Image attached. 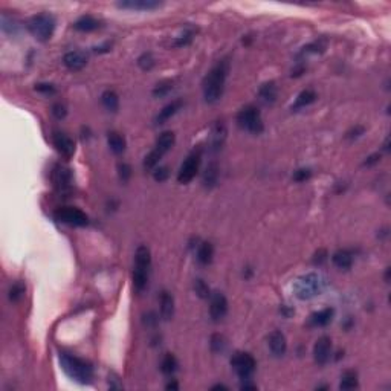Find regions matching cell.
Listing matches in <instances>:
<instances>
[{
  "label": "cell",
  "instance_id": "obj_1",
  "mask_svg": "<svg viewBox=\"0 0 391 391\" xmlns=\"http://www.w3.org/2000/svg\"><path fill=\"white\" fill-rule=\"evenodd\" d=\"M228 61L216 64L204 80V96L207 103H216L222 98L228 75Z\"/></svg>",
  "mask_w": 391,
  "mask_h": 391
},
{
  "label": "cell",
  "instance_id": "obj_2",
  "mask_svg": "<svg viewBox=\"0 0 391 391\" xmlns=\"http://www.w3.org/2000/svg\"><path fill=\"white\" fill-rule=\"evenodd\" d=\"M60 364H61L63 370L66 371V374L69 377L75 379L76 382L87 383L93 377L92 365L81 358H76V356H72V355H67V353H61L60 355Z\"/></svg>",
  "mask_w": 391,
  "mask_h": 391
},
{
  "label": "cell",
  "instance_id": "obj_3",
  "mask_svg": "<svg viewBox=\"0 0 391 391\" xmlns=\"http://www.w3.org/2000/svg\"><path fill=\"white\" fill-rule=\"evenodd\" d=\"M326 281L324 278L317 272H310L306 273V275L300 277L295 284H294V292L297 295V298L306 301V300H312L317 295H320L324 290Z\"/></svg>",
  "mask_w": 391,
  "mask_h": 391
},
{
  "label": "cell",
  "instance_id": "obj_4",
  "mask_svg": "<svg viewBox=\"0 0 391 391\" xmlns=\"http://www.w3.org/2000/svg\"><path fill=\"white\" fill-rule=\"evenodd\" d=\"M29 32L40 42H46L52 37L54 29H55V19L51 14H37L34 16L29 23H28Z\"/></svg>",
  "mask_w": 391,
  "mask_h": 391
},
{
  "label": "cell",
  "instance_id": "obj_5",
  "mask_svg": "<svg viewBox=\"0 0 391 391\" xmlns=\"http://www.w3.org/2000/svg\"><path fill=\"white\" fill-rule=\"evenodd\" d=\"M237 123L242 129H245L249 133L260 135L263 132V120H261L260 110L255 106L243 107L237 115Z\"/></svg>",
  "mask_w": 391,
  "mask_h": 391
},
{
  "label": "cell",
  "instance_id": "obj_6",
  "mask_svg": "<svg viewBox=\"0 0 391 391\" xmlns=\"http://www.w3.org/2000/svg\"><path fill=\"white\" fill-rule=\"evenodd\" d=\"M231 365L234 368V371H236L239 374L240 379H249L255 368H257V361L254 359V356L251 353H246V351H237L236 355L232 356L231 359Z\"/></svg>",
  "mask_w": 391,
  "mask_h": 391
},
{
  "label": "cell",
  "instance_id": "obj_7",
  "mask_svg": "<svg viewBox=\"0 0 391 391\" xmlns=\"http://www.w3.org/2000/svg\"><path fill=\"white\" fill-rule=\"evenodd\" d=\"M55 219L61 223L72 225V226H86L89 223V217L84 211L73 208V207H63L55 211Z\"/></svg>",
  "mask_w": 391,
  "mask_h": 391
},
{
  "label": "cell",
  "instance_id": "obj_8",
  "mask_svg": "<svg viewBox=\"0 0 391 391\" xmlns=\"http://www.w3.org/2000/svg\"><path fill=\"white\" fill-rule=\"evenodd\" d=\"M199 165H201V153H192L185 159V162L182 164L179 174H177V180L179 183H189L196 174L199 171Z\"/></svg>",
  "mask_w": 391,
  "mask_h": 391
},
{
  "label": "cell",
  "instance_id": "obj_9",
  "mask_svg": "<svg viewBox=\"0 0 391 391\" xmlns=\"http://www.w3.org/2000/svg\"><path fill=\"white\" fill-rule=\"evenodd\" d=\"M210 298V315L214 323H219L228 314V300L222 292H214Z\"/></svg>",
  "mask_w": 391,
  "mask_h": 391
},
{
  "label": "cell",
  "instance_id": "obj_10",
  "mask_svg": "<svg viewBox=\"0 0 391 391\" xmlns=\"http://www.w3.org/2000/svg\"><path fill=\"white\" fill-rule=\"evenodd\" d=\"M52 182L55 185V188L60 192H69L72 188V174L70 170L63 167V165H57L52 171Z\"/></svg>",
  "mask_w": 391,
  "mask_h": 391
},
{
  "label": "cell",
  "instance_id": "obj_11",
  "mask_svg": "<svg viewBox=\"0 0 391 391\" xmlns=\"http://www.w3.org/2000/svg\"><path fill=\"white\" fill-rule=\"evenodd\" d=\"M332 356V339L329 336H321L314 347V358L320 365H326Z\"/></svg>",
  "mask_w": 391,
  "mask_h": 391
},
{
  "label": "cell",
  "instance_id": "obj_12",
  "mask_svg": "<svg viewBox=\"0 0 391 391\" xmlns=\"http://www.w3.org/2000/svg\"><path fill=\"white\" fill-rule=\"evenodd\" d=\"M52 141H54V145H55L57 151L61 156H64V158H67V159L72 158L73 153H75V142L69 135L63 133V132H55L54 136H52Z\"/></svg>",
  "mask_w": 391,
  "mask_h": 391
},
{
  "label": "cell",
  "instance_id": "obj_13",
  "mask_svg": "<svg viewBox=\"0 0 391 391\" xmlns=\"http://www.w3.org/2000/svg\"><path fill=\"white\" fill-rule=\"evenodd\" d=\"M269 348L272 351L273 356H283L286 353L287 350V341H286V336L280 332V330H273L270 335H269Z\"/></svg>",
  "mask_w": 391,
  "mask_h": 391
},
{
  "label": "cell",
  "instance_id": "obj_14",
  "mask_svg": "<svg viewBox=\"0 0 391 391\" xmlns=\"http://www.w3.org/2000/svg\"><path fill=\"white\" fill-rule=\"evenodd\" d=\"M63 63L69 70H81L87 64V55L83 51H70L63 57Z\"/></svg>",
  "mask_w": 391,
  "mask_h": 391
},
{
  "label": "cell",
  "instance_id": "obj_15",
  "mask_svg": "<svg viewBox=\"0 0 391 391\" xmlns=\"http://www.w3.org/2000/svg\"><path fill=\"white\" fill-rule=\"evenodd\" d=\"M118 7L126 10H135V11H148V10L159 8L161 2H154V0H127V2H120Z\"/></svg>",
  "mask_w": 391,
  "mask_h": 391
},
{
  "label": "cell",
  "instance_id": "obj_16",
  "mask_svg": "<svg viewBox=\"0 0 391 391\" xmlns=\"http://www.w3.org/2000/svg\"><path fill=\"white\" fill-rule=\"evenodd\" d=\"M182 106H183V101H182V100H174V101H171L170 104H167V106L158 113V116H156V124H164L165 121H168L171 116H174V115L180 110Z\"/></svg>",
  "mask_w": 391,
  "mask_h": 391
},
{
  "label": "cell",
  "instance_id": "obj_17",
  "mask_svg": "<svg viewBox=\"0 0 391 391\" xmlns=\"http://www.w3.org/2000/svg\"><path fill=\"white\" fill-rule=\"evenodd\" d=\"M174 315V300L170 292L164 290L161 295V317L165 321H170Z\"/></svg>",
  "mask_w": 391,
  "mask_h": 391
},
{
  "label": "cell",
  "instance_id": "obj_18",
  "mask_svg": "<svg viewBox=\"0 0 391 391\" xmlns=\"http://www.w3.org/2000/svg\"><path fill=\"white\" fill-rule=\"evenodd\" d=\"M151 264V257H150V249L147 246H139L135 254V269H141L148 272Z\"/></svg>",
  "mask_w": 391,
  "mask_h": 391
},
{
  "label": "cell",
  "instance_id": "obj_19",
  "mask_svg": "<svg viewBox=\"0 0 391 391\" xmlns=\"http://www.w3.org/2000/svg\"><path fill=\"white\" fill-rule=\"evenodd\" d=\"M174 142H176L174 133H173V132H164V133L159 135L158 139H156V147H154V148L158 150L159 153L165 154V153H168V151L173 148Z\"/></svg>",
  "mask_w": 391,
  "mask_h": 391
},
{
  "label": "cell",
  "instance_id": "obj_20",
  "mask_svg": "<svg viewBox=\"0 0 391 391\" xmlns=\"http://www.w3.org/2000/svg\"><path fill=\"white\" fill-rule=\"evenodd\" d=\"M332 260H333V264L339 269H350L351 264H353V255H351V252L347 249L336 251L332 257Z\"/></svg>",
  "mask_w": 391,
  "mask_h": 391
},
{
  "label": "cell",
  "instance_id": "obj_21",
  "mask_svg": "<svg viewBox=\"0 0 391 391\" xmlns=\"http://www.w3.org/2000/svg\"><path fill=\"white\" fill-rule=\"evenodd\" d=\"M73 28L81 32H92L100 28V22L92 16H83L73 23Z\"/></svg>",
  "mask_w": 391,
  "mask_h": 391
},
{
  "label": "cell",
  "instance_id": "obj_22",
  "mask_svg": "<svg viewBox=\"0 0 391 391\" xmlns=\"http://www.w3.org/2000/svg\"><path fill=\"white\" fill-rule=\"evenodd\" d=\"M258 95H260V100H261L263 103L272 104V103H275V100H277V96H278V89H277L275 83L270 81V83H266V84H263V86L260 87Z\"/></svg>",
  "mask_w": 391,
  "mask_h": 391
},
{
  "label": "cell",
  "instance_id": "obj_23",
  "mask_svg": "<svg viewBox=\"0 0 391 391\" xmlns=\"http://www.w3.org/2000/svg\"><path fill=\"white\" fill-rule=\"evenodd\" d=\"M107 142H109V147L110 150L115 153V154H121L126 151V139L123 135L116 133V132H110L109 136H107Z\"/></svg>",
  "mask_w": 391,
  "mask_h": 391
},
{
  "label": "cell",
  "instance_id": "obj_24",
  "mask_svg": "<svg viewBox=\"0 0 391 391\" xmlns=\"http://www.w3.org/2000/svg\"><path fill=\"white\" fill-rule=\"evenodd\" d=\"M333 314H335V312L330 307L323 309V310H320V312H317V314L312 315V324L318 326V327H324V326H327L332 321Z\"/></svg>",
  "mask_w": 391,
  "mask_h": 391
},
{
  "label": "cell",
  "instance_id": "obj_25",
  "mask_svg": "<svg viewBox=\"0 0 391 391\" xmlns=\"http://www.w3.org/2000/svg\"><path fill=\"white\" fill-rule=\"evenodd\" d=\"M225 139H226V127H225V124H223L222 121H219V123L214 126V129H213V141H211L213 148H214V150L222 148Z\"/></svg>",
  "mask_w": 391,
  "mask_h": 391
},
{
  "label": "cell",
  "instance_id": "obj_26",
  "mask_svg": "<svg viewBox=\"0 0 391 391\" xmlns=\"http://www.w3.org/2000/svg\"><path fill=\"white\" fill-rule=\"evenodd\" d=\"M214 257V246L210 242H204L198 249V260L201 264H210Z\"/></svg>",
  "mask_w": 391,
  "mask_h": 391
},
{
  "label": "cell",
  "instance_id": "obj_27",
  "mask_svg": "<svg viewBox=\"0 0 391 391\" xmlns=\"http://www.w3.org/2000/svg\"><path fill=\"white\" fill-rule=\"evenodd\" d=\"M101 103L103 106L109 110V112H116L120 107V98L113 90H106L101 95Z\"/></svg>",
  "mask_w": 391,
  "mask_h": 391
},
{
  "label": "cell",
  "instance_id": "obj_28",
  "mask_svg": "<svg viewBox=\"0 0 391 391\" xmlns=\"http://www.w3.org/2000/svg\"><path fill=\"white\" fill-rule=\"evenodd\" d=\"M219 180V165L216 162H211L204 174V185L208 188H213Z\"/></svg>",
  "mask_w": 391,
  "mask_h": 391
},
{
  "label": "cell",
  "instance_id": "obj_29",
  "mask_svg": "<svg viewBox=\"0 0 391 391\" xmlns=\"http://www.w3.org/2000/svg\"><path fill=\"white\" fill-rule=\"evenodd\" d=\"M341 389H355L358 388V374L355 371H345L339 383Z\"/></svg>",
  "mask_w": 391,
  "mask_h": 391
},
{
  "label": "cell",
  "instance_id": "obj_30",
  "mask_svg": "<svg viewBox=\"0 0 391 391\" xmlns=\"http://www.w3.org/2000/svg\"><path fill=\"white\" fill-rule=\"evenodd\" d=\"M317 100V93L314 92V90H304V92H301L300 95H298V98H297V101H295V104L292 106V109H301V107H306V106H309V104H312Z\"/></svg>",
  "mask_w": 391,
  "mask_h": 391
},
{
  "label": "cell",
  "instance_id": "obj_31",
  "mask_svg": "<svg viewBox=\"0 0 391 391\" xmlns=\"http://www.w3.org/2000/svg\"><path fill=\"white\" fill-rule=\"evenodd\" d=\"M162 153H159L158 150H151L147 156H145V159H144V168L145 170H153L156 165L159 164V161L162 159Z\"/></svg>",
  "mask_w": 391,
  "mask_h": 391
},
{
  "label": "cell",
  "instance_id": "obj_32",
  "mask_svg": "<svg viewBox=\"0 0 391 391\" xmlns=\"http://www.w3.org/2000/svg\"><path fill=\"white\" fill-rule=\"evenodd\" d=\"M161 370L165 374H173L177 370V361H176V358L171 353H167L164 356V359L161 362Z\"/></svg>",
  "mask_w": 391,
  "mask_h": 391
},
{
  "label": "cell",
  "instance_id": "obj_33",
  "mask_svg": "<svg viewBox=\"0 0 391 391\" xmlns=\"http://www.w3.org/2000/svg\"><path fill=\"white\" fill-rule=\"evenodd\" d=\"M147 280H148V272L141 269L133 270V284L138 290H142L147 286Z\"/></svg>",
  "mask_w": 391,
  "mask_h": 391
},
{
  "label": "cell",
  "instance_id": "obj_34",
  "mask_svg": "<svg viewBox=\"0 0 391 391\" xmlns=\"http://www.w3.org/2000/svg\"><path fill=\"white\" fill-rule=\"evenodd\" d=\"M25 292H26L25 284H23L22 281H17V283H14V284L10 287V300L14 301V303H17V301H20V300L23 298Z\"/></svg>",
  "mask_w": 391,
  "mask_h": 391
},
{
  "label": "cell",
  "instance_id": "obj_35",
  "mask_svg": "<svg viewBox=\"0 0 391 391\" xmlns=\"http://www.w3.org/2000/svg\"><path fill=\"white\" fill-rule=\"evenodd\" d=\"M194 290H196V294H198L201 298H208V297H211V290H210L208 284H207L204 280H201V278H198V280L194 281Z\"/></svg>",
  "mask_w": 391,
  "mask_h": 391
},
{
  "label": "cell",
  "instance_id": "obj_36",
  "mask_svg": "<svg viewBox=\"0 0 391 391\" xmlns=\"http://www.w3.org/2000/svg\"><path fill=\"white\" fill-rule=\"evenodd\" d=\"M225 345H226V342H225V338L222 335L216 333V335L211 336V350L214 351V353H222V351L225 350Z\"/></svg>",
  "mask_w": 391,
  "mask_h": 391
},
{
  "label": "cell",
  "instance_id": "obj_37",
  "mask_svg": "<svg viewBox=\"0 0 391 391\" xmlns=\"http://www.w3.org/2000/svg\"><path fill=\"white\" fill-rule=\"evenodd\" d=\"M138 64H139L141 69H144V70H150V69L154 66V58H153V55H151L150 52L142 54V55L138 58Z\"/></svg>",
  "mask_w": 391,
  "mask_h": 391
},
{
  "label": "cell",
  "instance_id": "obj_38",
  "mask_svg": "<svg viewBox=\"0 0 391 391\" xmlns=\"http://www.w3.org/2000/svg\"><path fill=\"white\" fill-rule=\"evenodd\" d=\"M173 89V84L170 83V81H164V83H161V84H158L154 87V90H153V95L154 96H165V95H168V92Z\"/></svg>",
  "mask_w": 391,
  "mask_h": 391
},
{
  "label": "cell",
  "instance_id": "obj_39",
  "mask_svg": "<svg viewBox=\"0 0 391 391\" xmlns=\"http://www.w3.org/2000/svg\"><path fill=\"white\" fill-rule=\"evenodd\" d=\"M118 171H120V179H121L123 182H127V180L130 179V176H132V168H130V165L126 164V162H123V164L118 165Z\"/></svg>",
  "mask_w": 391,
  "mask_h": 391
},
{
  "label": "cell",
  "instance_id": "obj_40",
  "mask_svg": "<svg viewBox=\"0 0 391 391\" xmlns=\"http://www.w3.org/2000/svg\"><path fill=\"white\" fill-rule=\"evenodd\" d=\"M168 176H170V171H168L167 167H159V168H156V170L153 171V177H154L156 180H158V182H164V180H167Z\"/></svg>",
  "mask_w": 391,
  "mask_h": 391
},
{
  "label": "cell",
  "instance_id": "obj_41",
  "mask_svg": "<svg viewBox=\"0 0 391 391\" xmlns=\"http://www.w3.org/2000/svg\"><path fill=\"white\" fill-rule=\"evenodd\" d=\"M52 115L55 116L57 120H63L64 116L67 115V110H66V106L61 104V103H57L52 106Z\"/></svg>",
  "mask_w": 391,
  "mask_h": 391
},
{
  "label": "cell",
  "instance_id": "obj_42",
  "mask_svg": "<svg viewBox=\"0 0 391 391\" xmlns=\"http://www.w3.org/2000/svg\"><path fill=\"white\" fill-rule=\"evenodd\" d=\"M310 176H312V171H310L309 168H300V170H297V171L294 173V180H297V182H304V180H307Z\"/></svg>",
  "mask_w": 391,
  "mask_h": 391
},
{
  "label": "cell",
  "instance_id": "obj_43",
  "mask_svg": "<svg viewBox=\"0 0 391 391\" xmlns=\"http://www.w3.org/2000/svg\"><path fill=\"white\" fill-rule=\"evenodd\" d=\"M35 90L40 92V93H45V95H52V93H55V87H54L52 84H48V83L37 84V86H35Z\"/></svg>",
  "mask_w": 391,
  "mask_h": 391
},
{
  "label": "cell",
  "instance_id": "obj_44",
  "mask_svg": "<svg viewBox=\"0 0 391 391\" xmlns=\"http://www.w3.org/2000/svg\"><path fill=\"white\" fill-rule=\"evenodd\" d=\"M191 32H186V34H183V35H180L177 40H176V46H185V45H188L189 42H191Z\"/></svg>",
  "mask_w": 391,
  "mask_h": 391
},
{
  "label": "cell",
  "instance_id": "obj_45",
  "mask_svg": "<svg viewBox=\"0 0 391 391\" xmlns=\"http://www.w3.org/2000/svg\"><path fill=\"white\" fill-rule=\"evenodd\" d=\"M364 133V127L361 126H356L355 129H351L348 133H347V139H353V138H358Z\"/></svg>",
  "mask_w": 391,
  "mask_h": 391
},
{
  "label": "cell",
  "instance_id": "obj_46",
  "mask_svg": "<svg viewBox=\"0 0 391 391\" xmlns=\"http://www.w3.org/2000/svg\"><path fill=\"white\" fill-rule=\"evenodd\" d=\"M379 159H380V154H379V153H376V154H371L370 158H367V161H365V165H373V164L379 162Z\"/></svg>",
  "mask_w": 391,
  "mask_h": 391
},
{
  "label": "cell",
  "instance_id": "obj_47",
  "mask_svg": "<svg viewBox=\"0 0 391 391\" xmlns=\"http://www.w3.org/2000/svg\"><path fill=\"white\" fill-rule=\"evenodd\" d=\"M324 260H326V251H321V252H320V257H318V255H317V258H315V260H314V261H315V263H318V264H320V263H323V261H324Z\"/></svg>",
  "mask_w": 391,
  "mask_h": 391
},
{
  "label": "cell",
  "instance_id": "obj_48",
  "mask_svg": "<svg viewBox=\"0 0 391 391\" xmlns=\"http://www.w3.org/2000/svg\"><path fill=\"white\" fill-rule=\"evenodd\" d=\"M179 386H177V383L176 382H170L168 385H167V389H177Z\"/></svg>",
  "mask_w": 391,
  "mask_h": 391
},
{
  "label": "cell",
  "instance_id": "obj_49",
  "mask_svg": "<svg viewBox=\"0 0 391 391\" xmlns=\"http://www.w3.org/2000/svg\"><path fill=\"white\" fill-rule=\"evenodd\" d=\"M219 388H226L225 385H216V386H213V389H219Z\"/></svg>",
  "mask_w": 391,
  "mask_h": 391
}]
</instances>
